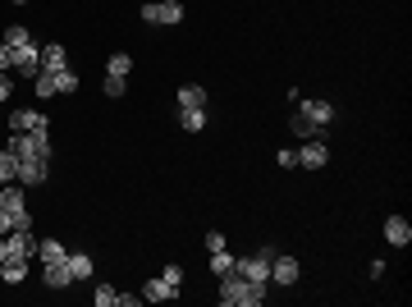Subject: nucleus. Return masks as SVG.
<instances>
[{
	"mask_svg": "<svg viewBox=\"0 0 412 307\" xmlns=\"http://www.w3.org/2000/svg\"><path fill=\"white\" fill-rule=\"evenodd\" d=\"M261 299H266V284H252L234 271L220 275V303L224 307H261Z\"/></svg>",
	"mask_w": 412,
	"mask_h": 307,
	"instance_id": "f257e3e1",
	"label": "nucleus"
},
{
	"mask_svg": "<svg viewBox=\"0 0 412 307\" xmlns=\"http://www.w3.org/2000/svg\"><path fill=\"white\" fill-rule=\"evenodd\" d=\"M5 147L18 161H51V138H42V133H14Z\"/></svg>",
	"mask_w": 412,
	"mask_h": 307,
	"instance_id": "f03ea898",
	"label": "nucleus"
},
{
	"mask_svg": "<svg viewBox=\"0 0 412 307\" xmlns=\"http://www.w3.org/2000/svg\"><path fill=\"white\" fill-rule=\"evenodd\" d=\"M270 257L275 248H261L257 257H234V275H243L252 284H270Z\"/></svg>",
	"mask_w": 412,
	"mask_h": 307,
	"instance_id": "7ed1b4c3",
	"label": "nucleus"
},
{
	"mask_svg": "<svg viewBox=\"0 0 412 307\" xmlns=\"http://www.w3.org/2000/svg\"><path fill=\"white\" fill-rule=\"evenodd\" d=\"M142 23L174 28V23H183V5H179V0H147V5H142Z\"/></svg>",
	"mask_w": 412,
	"mask_h": 307,
	"instance_id": "20e7f679",
	"label": "nucleus"
},
{
	"mask_svg": "<svg viewBox=\"0 0 412 307\" xmlns=\"http://www.w3.org/2000/svg\"><path fill=\"white\" fill-rule=\"evenodd\" d=\"M9 124H14V133H42V138H51V124H46V115L37 110H14L9 115Z\"/></svg>",
	"mask_w": 412,
	"mask_h": 307,
	"instance_id": "39448f33",
	"label": "nucleus"
},
{
	"mask_svg": "<svg viewBox=\"0 0 412 307\" xmlns=\"http://www.w3.org/2000/svg\"><path fill=\"white\" fill-rule=\"evenodd\" d=\"M42 280L51 284V289H69V284H74V271H69V253L60 257V262H42Z\"/></svg>",
	"mask_w": 412,
	"mask_h": 307,
	"instance_id": "423d86ee",
	"label": "nucleus"
},
{
	"mask_svg": "<svg viewBox=\"0 0 412 307\" xmlns=\"http://www.w3.org/2000/svg\"><path fill=\"white\" fill-rule=\"evenodd\" d=\"M326 161H330V151H326V142H321V138H307V142L298 147V166H307V170H321Z\"/></svg>",
	"mask_w": 412,
	"mask_h": 307,
	"instance_id": "0eeeda50",
	"label": "nucleus"
},
{
	"mask_svg": "<svg viewBox=\"0 0 412 307\" xmlns=\"http://www.w3.org/2000/svg\"><path fill=\"white\" fill-rule=\"evenodd\" d=\"M9 69H18V74H28V79H37V69H42V51H37L33 42L18 46V51H14V64H9Z\"/></svg>",
	"mask_w": 412,
	"mask_h": 307,
	"instance_id": "6e6552de",
	"label": "nucleus"
},
{
	"mask_svg": "<svg viewBox=\"0 0 412 307\" xmlns=\"http://www.w3.org/2000/svg\"><path fill=\"white\" fill-rule=\"evenodd\" d=\"M298 275H302V266L293 262V257H280V253L270 257V280H275V284H293Z\"/></svg>",
	"mask_w": 412,
	"mask_h": 307,
	"instance_id": "1a4fd4ad",
	"label": "nucleus"
},
{
	"mask_svg": "<svg viewBox=\"0 0 412 307\" xmlns=\"http://www.w3.org/2000/svg\"><path fill=\"white\" fill-rule=\"evenodd\" d=\"M170 299H179V289H174L165 275H156V280H147V289H142V303H170Z\"/></svg>",
	"mask_w": 412,
	"mask_h": 307,
	"instance_id": "9d476101",
	"label": "nucleus"
},
{
	"mask_svg": "<svg viewBox=\"0 0 412 307\" xmlns=\"http://www.w3.org/2000/svg\"><path fill=\"white\" fill-rule=\"evenodd\" d=\"M298 115H307L316 129H326L330 120H335V110H330V101H298Z\"/></svg>",
	"mask_w": 412,
	"mask_h": 307,
	"instance_id": "9b49d317",
	"label": "nucleus"
},
{
	"mask_svg": "<svg viewBox=\"0 0 412 307\" xmlns=\"http://www.w3.org/2000/svg\"><path fill=\"white\" fill-rule=\"evenodd\" d=\"M385 238H389L394 248H408V243H412V225H408L404 216H389V220H385Z\"/></svg>",
	"mask_w": 412,
	"mask_h": 307,
	"instance_id": "f8f14e48",
	"label": "nucleus"
},
{
	"mask_svg": "<svg viewBox=\"0 0 412 307\" xmlns=\"http://www.w3.org/2000/svg\"><path fill=\"white\" fill-rule=\"evenodd\" d=\"M18 184L23 188L46 184V161H18Z\"/></svg>",
	"mask_w": 412,
	"mask_h": 307,
	"instance_id": "ddd939ff",
	"label": "nucleus"
},
{
	"mask_svg": "<svg viewBox=\"0 0 412 307\" xmlns=\"http://www.w3.org/2000/svg\"><path fill=\"white\" fill-rule=\"evenodd\" d=\"M179 110H206V88L183 83V88H179Z\"/></svg>",
	"mask_w": 412,
	"mask_h": 307,
	"instance_id": "4468645a",
	"label": "nucleus"
},
{
	"mask_svg": "<svg viewBox=\"0 0 412 307\" xmlns=\"http://www.w3.org/2000/svg\"><path fill=\"white\" fill-rule=\"evenodd\" d=\"M69 64V55H64V46L60 42H51V46H42V69L46 74H55V69H64Z\"/></svg>",
	"mask_w": 412,
	"mask_h": 307,
	"instance_id": "2eb2a0df",
	"label": "nucleus"
},
{
	"mask_svg": "<svg viewBox=\"0 0 412 307\" xmlns=\"http://www.w3.org/2000/svg\"><path fill=\"white\" fill-rule=\"evenodd\" d=\"M28 275V257H9V262H0V280L5 284H18Z\"/></svg>",
	"mask_w": 412,
	"mask_h": 307,
	"instance_id": "dca6fc26",
	"label": "nucleus"
},
{
	"mask_svg": "<svg viewBox=\"0 0 412 307\" xmlns=\"http://www.w3.org/2000/svg\"><path fill=\"white\" fill-rule=\"evenodd\" d=\"M23 193H28L23 184H0V207H5V211H18V207H28V202H23Z\"/></svg>",
	"mask_w": 412,
	"mask_h": 307,
	"instance_id": "f3484780",
	"label": "nucleus"
},
{
	"mask_svg": "<svg viewBox=\"0 0 412 307\" xmlns=\"http://www.w3.org/2000/svg\"><path fill=\"white\" fill-rule=\"evenodd\" d=\"M0 184H18V156L9 147H0Z\"/></svg>",
	"mask_w": 412,
	"mask_h": 307,
	"instance_id": "a211bd4d",
	"label": "nucleus"
},
{
	"mask_svg": "<svg viewBox=\"0 0 412 307\" xmlns=\"http://www.w3.org/2000/svg\"><path fill=\"white\" fill-rule=\"evenodd\" d=\"M0 42H5L9 51H18V46H28V42H33V33H28L23 23H14V28H5V37H0Z\"/></svg>",
	"mask_w": 412,
	"mask_h": 307,
	"instance_id": "6ab92c4d",
	"label": "nucleus"
},
{
	"mask_svg": "<svg viewBox=\"0 0 412 307\" xmlns=\"http://www.w3.org/2000/svg\"><path fill=\"white\" fill-rule=\"evenodd\" d=\"M60 257H64V243H55V238L37 243V262H60Z\"/></svg>",
	"mask_w": 412,
	"mask_h": 307,
	"instance_id": "aec40b11",
	"label": "nucleus"
},
{
	"mask_svg": "<svg viewBox=\"0 0 412 307\" xmlns=\"http://www.w3.org/2000/svg\"><path fill=\"white\" fill-rule=\"evenodd\" d=\"M69 271H74V280H87V275H92V257H87V253H69Z\"/></svg>",
	"mask_w": 412,
	"mask_h": 307,
	"instance_id": "412c9836",
	"label": "nucleus"
},
{
	"mask_svg": "<svg viewBox=\"0 0 412 307\" xmlns=\"http://www.w3.org/2000/svg\"><path fill=\"white\" fill-rule=\"evenodd\" d=\"M51 79H55V92H78V74L69 69V64H64V69H55Z\"/></svg>",
	"mask_w": 412,
	"mask_h": 307,
	"instance_id": "4be33fe9",
	"label": "nucleus"
},
{
	"mask_svg": "<svg viewBox=\"0 0 412 307\" xmlns=\"http://www.w3.org/2000/svg\"><path fill=\"white\" fill-rule=\"evenodd\" d=\"M179 124H183L188 133H202V129H206V110H179Z\"/></svg>",
	"mask_w": 412,
	"mask_h": 307,
	"instance_id": "5701e85b",
	"label": "nucleus"
},
{
	"mask_svg": "<svg viewBox=\"0 0 412 307\" xmlns=\"http://www.w3.org/2000/svg\"><path fill=\"white\" fill-rule=\"evenodd\" d=\"M129 69H133V55H129V51H115L110 64H105V74H120V79H124Z\"/></svg>",
	"mask_w": 412,
	"mask_h": 307,
	"instance_id": "b1692460",
	"label": "nucleus"
},
{
	"mask_svg": "<svg viewBox=\"0 0 412 307\" xmlns=\"http://www.w3.org/2000/svg\"><path fill=\"white\" fill-rule=\"evenodd\" d=\"M92 303L96 307H120V294L110 289V284H96V294H92Z\"/></svg>",
	"mask_w": 412,
	"mask_h": 307,
	"instance_id": "393cba45",
	"label": "nucleus"
},
{
	"mask_svg": "<svg viewBox=\"0 0 412 307\" xmlns=\"http://www.w3.org/2000/svg\"><path fill=\"white\" fill-rule=\"evenodd\" d=\"M229 271H234V257L224 253V248H220V253H211V275H229Z\"/></svg>",
	"mask_w": 412,
	"mask_h": 307,
	"instance_id": "a878e982",
	"label": "nucleus"
},
{
	"mask_svg": "<svg viewBox=\"0 0 412 307\" xmlns=\"http://www.w3.org/2000/svg\"><path fill=\"white\" fill-rule=\"evenodd\" d=\"M293 133H298V138H316L321 129H316V124L307 120V115H298V110H293Z\"/></svg>",
	"mask_w": 412,
	"mask_h": 307,
	"instance_id": "bb28decb",
	"label": "nucleus"
},
{
	"mask_svg": "<svg viewBox=\"0 0 412 307\" xmlns=\"http://www.w3.org/2000/svg\"><path fill=\"white\" fill-rule=\"evenodd\" d=\"M37 97H55V79H51V74H46V69H37Z\"/></svg>",
	"mask_w": 412,
	"mask_h": 307,
	"instance_id": "cd10ccee",
	"label": "nucleus"
},
{
	"mask_svg": "<svg viewBox=\"0 0 412 307\" xmlns=\"http://www.w3.org/2000/svg\"><path fill=\"white\" fill-rule=\"evenodd\" d=\"M105 97H124V79H120V74H105Z\"/></svg>",
	"mask_w": 412,
	"mask_h": 307,
	"instance_id": "c85d7f7f",
	"label": "nucleus"
},
{
	"mask_svg": "<svg viewBox=\"0 0 412 307\" xmlns=\"http://www.w3.org/2000/svg\"><path fill=\"white\" fill-rule=\"evenodd\" d=\"M161 275H165V280H170V284H174V289H179V284H183V266H174V262H170V266H165V271H161Z\"/></svg>",
	"mask_w": 412,
	"mask_h": 307,
	"instance_id": "c756f323",
	"label": "nucleus"
},
{
	"mask_svg": "<svg viewBox=\"0 0 412 307\" xmlns=\"http://www.w3.org/2000/svg\"><path fill=\"white\" fill-rule=\"evenodd\" d=\"M220 248H224V234H220V229H211V234H206V253H220Z\"/></svg>",
	"mask_w": 412,
	"mask_h": 307,
	"instance_id": "7c9ffc66",
	"label": "nucleus"
},
{
	"mask_svg": "<svg viewBox=\"0 0 412 307\" xmlns=\"http://www.w3.org/2000/svg\"><path fill=\"white\" fill-rule=\"evenodd\" d=\"M9 229H14V211L0 207V234H9Z\"/></svg>",
	"mask_w": 412,
	"mask_h": 307,
	"instance_id": "2f4dec72",
	"label": "nucleus"
},
{
	"mask_svg": "<svg viewBox=\"0 0 412 307\" xmlns=\"http://www.w3.org/2000/svg\"><path fill=\"white\" fill-rule=\"evenodd\" d=\"M9 64H14V51H9V46H5V42H0V74H5V69H9Z\"/></svg>",
	"mask_w": 412,
	"mask_h": 307,
	"instance_id": "473e14b6",
	"label": "nucleus"
},
{
	"mask_svg": "<svg viewBox=\"0 0 412 307\" xmlns=\"http://www.w3.org/2000/svg\"><path fill=\"white\" fill-rule=\"evenodd\" d=\"M9 92H14V79H9V74H0V101H9Z\"/></svg>",
	"mask_w": 412,
	"mask_h": 307,
	"instance_id": "72a5a7b5",
	"label": "nucleus"
},
{
	"mask_svg": "<svg viewBox=\"0 0 412 307\" xmlns=\"http://www.w3.org/2000/svg\"><path fill=\"white\" fill-rule=\"evenodd\" d=\"M14 5H28V0H14Z\"/></svg>",
	"mask_w": 412,
	"mask_h": 307,
	"instance_id": "f704fd0d",
	"label": "nucleus"
}]
</instances>
